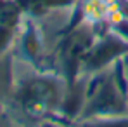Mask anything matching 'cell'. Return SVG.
<instances>
[{
  "mask_svg": "<svg viewBox=\"0 0 128 127\" xmlns=\"http://www.w3.org/2000/svg\"><path fill=\"white\" fill-rule=\"evenodd\" d=\"M68 85L69 82L57 71L40 70L16 59V84L7 108L24 127L61 118Z\"/></svg>",
  "mask_w": 128,
  "mask_h": 127,
  "instance_id": "1",
  "label": "cell"
},
{
  "mask_svg": "<svg viewBox=\"0 0 128 127\" xmlns=\"http://www.w3.org/2000/svg\"><path fill=\"white\" fill-rule=\"evenodd\" d=\"M83 78V108L76 120L128 115V87L121 59Z\"/></svg>",
  "mask_w": 128,
  "mask_h": 127,
  "instance_id": "2",
  "label": "cell"
},
{
  "mask_svg": "<svg viewBox=\"0 0 128 127\" xmlns=\"http://www.w3.org/2000/svg\"><path fill=\"white\" fill-rule=\"evenodd\" d=\"M100 31V28L82 21L61 35L50 49V70L61 73L68 82L78 78L86 54Z\"/></svg>",
  "mask_w": 128,
  "mask_h": 127,
  "instance_id": "3",
  "label": "cell"
},
{
  "mask_svg": "<svg viewBox=\"0 0 128 127\" xmlns=\"http://www.w3.org/2000/svg\"><path fill=\"white\" fill-rule=\"evenodd\" d=\"M12 52L14 58L24 64L40 70H50V44L38 21L31 18L24 16Z\"/></svg>",
  "mask_w": 128,
  "mask_h": 127,
  "instance_id": "4",
  "label": "cell"
},
{
  "mask_svg": "<svg viewBox=\"0 0 128 127\" xmlns=\"http://www.w3.org/2000/svg\"><path fill=\"white\" fill-rule=\"evenodd\" d=\"M125 54H128V42L123 40L121 37H118L116 33L109 31V30H102L97 37L95 44L92 45V49L88 51L80 77L82 75H88L92 71L102 70L114 61L121 59Z\"/></svg>",
  "mask_w": 128,
  "mask_h": 127,
  "instance_id": "5",
  "label": "cell"
},
{
  "mask_svg": "<svg viewBox=\"0 0 128 127\" xmlns=\"http://www.w3.org/2000/svg\"><path fill=\"white\" fill-rule=\"evenodd\" d=\"M26 18H31L35 21H42L43 18L62 11L68 7L76 5L78 0H18Z\"/></svg>",
  "mask_w": 128,
  "mask_h": 127,
  "instance_id": "6",
  "label": "cell"
},
{
  "mask_svg": "<svg viewBox=\"0 0 128 127\" xmlns=\"http://www.w3.org/2000/svg\"><path fill=\"white\" fill-rule=\"evenodd\" d=\"M16 84V59L14 52L0 54V106L7 105L12 98Z\"/></svg>",
  "mask_w": 128,
  "mask_h": 127,
  "instance_id": "7",
  "label": "cell"
},
{
  "mask_svg": "<svg viewBox=\"0 0 128 127\" xmlns=\"http://www.w3.org/2000/svg\"><path fill=\"white\" fill-rule=\"evenodd\" d=\"M71 127H128V115L125 117H111V118H86L76 120Z\"/></svg>",
  "mask_w": 128,
  "mask_h": 127,
  "instance_id": "8",
  "label": "cell"
},
{
  "mask_svg": "<svg viewBox=\"0 0 128 127\" xmlns=\"http://www.w3.org/2000/svg\"><path fill=\"white\" fill-rule=\"evenodd\" d=\"M0 127H24L12 115V111L7 108V105H2L0 106Z\"/></svg>",
  "mask_w": 128,
  "mask_h": 127,
  "instance_id": "9",
  "label": "cell"
},
{
  "mask_svg": "<svg viewBox=\"0 0 128 127\" xmlns=\"http://www.w3.org/2000/svg\"><path fill=\"white\" fill-rule=\"evenodd\" d=\"M36 127H71V122H66L62 118H50V120L38 124Z\"/></svg>",
  "mask_w": 128,
  "mask_h": 127,
  "instance_id": "10",
  "label": "cell"
},
{
  "mask_svg": "<svg viewBox=\"0 0 128 127\" xmlns=\"http://www.w3.org/2000/svg\"><path fill=\"white\" fill-rule=\"evenodd\" d=\"M121 61H123V70H125V78H126V87H128V54H125L121 58Z\"/></svg>",
  "mask_w": 128,
  "mask_h": 127,
  "instance_id": "11",
  "label": "cell"
},
{
  "mask_svg": "<svg viewBox=\"0 0 128 127\" xmlns=\"http://www.w3.org/2000/svg\"><path fill=\"white\" fill-rule=\"evenodd\" d=\"M0 2H4V0H0Z\"/></svg>",
  "mask_w": 128,
  "mask_h": 127,
  "instance_id": "12",
  "label": "cell"
}]
</instances>
